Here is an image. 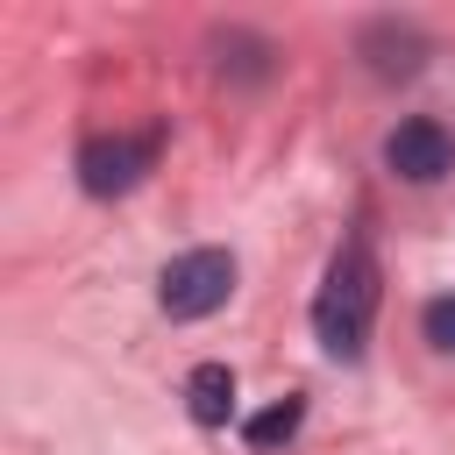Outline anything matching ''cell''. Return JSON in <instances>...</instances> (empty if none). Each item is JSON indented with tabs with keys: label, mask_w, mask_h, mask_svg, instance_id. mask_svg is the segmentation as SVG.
Masks as SVG:
<instances>
[{
	"label": "cell",
	"mask_w": 455,
	"mask_h": 455,
	"mask_svg": "<svg viewBox=\"0 0 455 455\" xmlns=\"http://www.w3.org/2000/svg\"><path fill=\"white\" fill-rule=\"evenodd\" d=\"M377 299H384V270H377L370 242L355 235V242L334 249V263H327V277H320V291H313V334H320V348H327L334 363H355V355L370 348Z\"/></svg>",
	"instance_id": "obj_1"
},
{
	"label": "cell",
	"mask_w": 455,
	"mask_h": 455,
	"mask_svg": "<svg viewBox=\"0 0 455 455\" xmlns=\"http://www.w3.org/2000/svg\"><path fill=\"white\" fill-rule=\"evenodd\" d=\"M228 291H235V256L228 249H185V256L164 263V284H156L171 320H206V313L228 306Z\"/></svg>",
	"instance_id": "obj_2"
},
{
	"label": "cell",
	"mask_w": 455,
	"mask_h": 455,
	"mask_svg": "<svg viewBox=\"0 0 455 455\" xmlns=\"http://www.w3.org/2000/svg\"><path fill=\"white\" fill-rule=\"evenodd\" d=\"M156 149H164L156 128H149V135H92V142L78 149V185H85L92 199H121V192H135V185L149 178Z\"/></svg>",
	"instance_id": "obj_3"
},
{
	"label": "cell",
	"mask_w": 455,
	"mask_h": 455,
	"mask_svg": "<svg viewBox=\"0 0 455 455\" xmlns=\"http://www.w3.org/2000/svg\"><path fill=\"white\" fill-rule=\"evenodd\" d=\"M384 164H391L405 185H434V178L455 171V135H448L441 121L412 114V121H398V128L384 135Z\"/></svg>",
	"instance_id": "obj_4"
},
{
	"label": "cell",
	"mask_w": 455,
	"mask_h": 455,
	"mask_svg": "<svg viewBox=\"0 0 455 455\" xmlns=\"http://www.w3.org/2000/svg\"><path fill=\"white\" fill-rule=\"evenodd\" d=\"M355 50H363V64H370L377 78H419V64H427V36H419L412 21H391V14L370 21Z\"/></svg>",
	"instance_id": "obj_5"
},
{
	"label": "cell",
	"mask_w": 455,
	"mask_h": 455,
	"mask_svg": "<svg viewBox=\"0 0 455 455\" xmlns=\"http://www.w3.org/2000/svg\"><path fill=\"white\" fill-rule=\"evenodd\" d=\"M185 412H192L199 427H228V419H235V370H228V363H199V370L185 377Z\"/></svg>",
	"instance_id": "obj_6"
},
{
	"label": "cell",
	"mask_w": 455,
	"mask_h": 455,
	"mask_svg": "<svg viewBox=\"0 0 455 455\" xmlns=\"http://www.w3.org/2000/svg\"><path fill=\"white\" fill-rule=\"evenodd\" d=\"M299 419H306V398H299V391H284V398H277V405H263L242 434H249V448H263V455H270V448H284V441L299 434Z\"/></svg>",
	"instance_id": "obj_7"
},
{
	"label": "cell",
	"mask_w": 455,
	"mask_h": 455,
	"mask_svg": "<svg viewBox=\"0 0 455 455\" xmlns=\"http://www.w3.org/2000/svg\"><path fill=\"white\" fill-rule=\"evenodd\" d=\"M419 327H427V341H434L441 355H455V291H441V299H427V313H419Z\"/></svg>",
	"instance_id": "obj_8"
}]
</instances>
